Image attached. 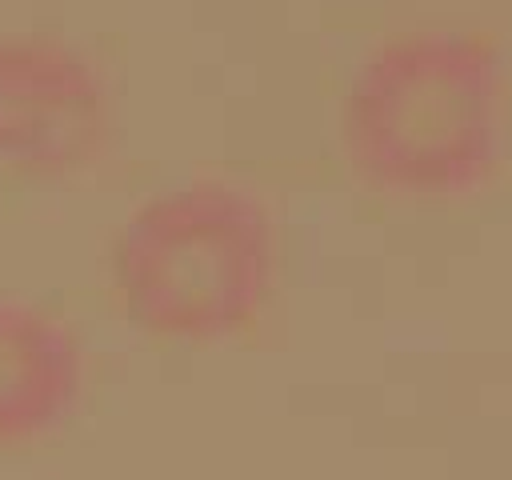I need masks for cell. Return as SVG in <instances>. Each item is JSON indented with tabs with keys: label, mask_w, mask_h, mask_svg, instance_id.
<instances>
[{
	"label": "cell",
	"mask_w": 512,
	"mask_h": 480,
	"mask_svg": "<svg viewBox=\"0 0 512 480\" xmlns=\"http://www.w3.org/2000/svg\"><path fill=\"white\" fill-rule=\"evenodd\" d=\"M116 136V88L104 60L44 24L0 28V168L64 180L96 168Z\"/></svg>",
	"instance_id": "cell-3"
},
{
	"label": "cell",
	"mask_w": 512,
	"mask_h": 480,
	"mask_svg": "<svg viewBox=\"0 0 512 480\" xmlns=\"http://www.w3.org/2000/svg\"><path fill=\"white\" fill-rule=\"evenodd\" d=\"M512 72L472 20H420L376 36L336 100V148L356 184L408 204L476 196L508 152Z\"/></svg>",
	"instance_id": "cell-1"
},
{
	"label": "cell",
	"mask_w": 512,
	"mask_h": 480,
	"mask_svg": "<svg viewBox=\"0 0 512 480\" xmlns=\"http://www.w3.org/2000/svg\"><path fill=\"white\" fill-rule=\"evenodd\" d=\"M88 396V344L56 304L0 292V452L64 432Z\"/></svg>",
	"instance_id": "cell-4"
},
{
	"label": "cell",
	"mask_w": 512,
	"mask_h": 480,
	"mask_svg": "<svg viewBox=\"0 0 512 480\" xmlns=\"http://www.w3.org/2000/svg\"><path fill=\"white\" fill-rule=\"evenodd\" d=\"M280 280V220L236 176H184L136 200L108 244L120 316L172 344L248 332Z\"/></svg>",
	"instance_id": "cell-2"
}]
</instances>
